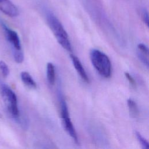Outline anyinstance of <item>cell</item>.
Here are the masks:
<instances>
[{"label":"cell","instance_id":"1","mask_svg":"<svg viewBox=\"0 0 149 149\" xmlns=\"http://www.w3.org/2000/svg\"><path fill=\"white\" fill-rule=\"evenodd\" d=\"M46 18L48 24L55 36L59 44L66 50L71 52L72 45L69 39L67 32L57 17L50 11L46 13Z\"/></svg>","mask_w":149,"mask_h":149},{"label":"cell","instance_id":"2","mask_svg":"<svg viewBox=\"0 0 149 149\" xmlns=\"http://www.w3.org/2000/svg\"><path fill=\"white\" fill-rule=\"evenodd\" d=\"M90 56L91 62L97 71L104 77H109L112 68L109 58L104 53L96 49L90 51Z\"/></svg>","mask_w":149,"mask_h":149},{"label":"cell","instance_id":"3","mask_svg":"<svg viewBox=\"0 0 149 149\" xmlns=\"http://www.w3.org/2000/svg\"><path fill=\"white\" fill-rule=\"evenodd\" d=\"M1 93L10 115L15 119H19L20 113L15 93L8 85L4 83L1 86Z\"/></svg>","mask_w":149,"mask_h":149},{"label":"cell","instance_id":"4","mask_svg":"<svg viewBox=\"0 0 149 149\" xmlns=\"http://www.w3.org/2000/svg\"><path fill=\"white\" fill-rule=\"evenodd\" d=\"M61 104V117L62 120V125L65 130L68 133V134L72 138V139L75 141L76 143L78 144V137L73 125L69 118V111L68 108L66 101L61 98L60 101Z\"/></svg>","mask_w":149,"mask_h":149},{"label":"cell","instance_id":"5","mask_svg":"<svg viewBox=\"0 0 149 149\" xmlns=\"http://www.w3.org/2000/svg\"><path fill=\"white\" fill-rule=\"evenodd\" d=\"M2 26L4 30L6 40L12 47L13 52L22 51L20 41L17 33L15 31L9 28L3 23H2Z\"/></svg>","mask_w":149,"mask_h":149},{"label":"cell","instance_id":"6","mask_svg":"<svg viewBox=\"0 0 149 149\" xmlns=\"http://www.w3.org/2000/svg\"><path fill=\"white\" fill-rule=\"evenodd\" d=\"M0 11L10 17H16L19 14L17 6L10 0H0Z\"/></svg>","mask_w":149,"mask_h":149},{"label":"cell","instance_id":"7","mask_svg":"<svg viewBox=\"0 0 149 149\" xmlns=\"http://www.w3.org/2000/svg\"><path fill=\"white\" fill-rule=\"evenodd\" d=\"M70 58L72 59V63H73V65L74 68L76 69L77 73L80 76L81 79L83 81H84L85 82L88 83L89 82L88 77L84 68L83 67V65H82L81 62L79 59V58L73 55H70Z\"/></svg>","mask_w":149,"mask_h":149},{"label":"cell","instance_id":"8","mask_svg":"<svg viewBox=\"0 0 149 149\" xmlns=\"http://www.w3.org/2000/svg\"><path fill=\"white\" fill-rule=\"evenodd\" d=\"M20 77L23 83L28 87L31 88H36L37 84L33 80L31 76L27 72H22L20 73Z\"/></svg>","mask_w":149,"mask_h":149},{"label":"cell","instance_id":"9","mask_svg":"<svg viewBox=\"0 0 149 149\" xmlns=\"http://www.w3.org/2000/svg\"><path fill=\"white\" fill-rule=\"evenodd\" d=\"M47 77L49 84L54 85L55 81V67L53 63L48 62L47 65Z\"/></svg>","mask_w":149,"mask_h":149},{"label":"cell","instance_id":"10","mask_svg":"<svg viewBox=\"0 0 149 149\" xmlns=\"http://www.w3.org/2000/svg\"><path fill=\"white\" fill-rule=\"evenodd\" d=\"M127 106L129 108V111L130 116L132 118H136L139 116V111L136 103L132 99L129 98L127 101Z\"/></svg>","mask_w":149,"mask_h":149},{"label":"cell","instance_id":"11","mask_svg":"<svg viewBox=\"0 0 149 149\" xmlns=\"http://www.w3.org/2000/svg\"><path fill=\"white\" fill-rule=\"evenodd\" d=\"M0 72L4 77H6L9 74V69L7 64L3 61H0Z\"/></svg>","mask_w":149,"mask_h":149},{"label":"cell","instance_id":"12","mask_svg":"<svg viewBox=\"0 0 149 149\" xmlns=\"http://www.w3.org/2000/svg\"><path fill=\"white\" fill-rule=\"evenodd\" d=\"M136 137H137L138 141H139L141 146H142V147L144 149L147 148L148 147V143L146 140V139H144L141 136V134L138 132H136Z\"/></svg>","mask_w":149,"mask_h":149},{"label":"cell","instance_id":"13","mask_svg":"<svg viewBox=\"0 0 149 149\" xmlns=\"http://www.w3.org/2000/svg\"><path fill=\"white\" fill-rule=\"evenodd\" d=\"M13 58L16 62L18 63H22L24 60V55L22 51H17L13 52Z\"/></svg>","mask_w":149,"mask_h":149},{"label":"cell","instance_id":"14","mask_svg":"<svg viewBox=\"0 0 149 149\" xmlns=\"http://www.w3.org/2000/svg\"><path fill=\"white\" fill-rule=\"evenodd\" d=\"M137 55L140 60V61L145 65L147 66V68L148 67V56L143 53H141L139 51L137 52Z\"/></svg>","mask_w":149,"mask_h":149},{"label":"cell","instance_id":"15","mask_svg":"<svg viewBox=\"0 0 149 149\" xmlns=\"http://www.w3.org/2000/svg\"><path fill=\"white\" fill-rule=\"evenodd\" d=\"M137 49L138 51L143 53L147 55H148V47L145 44L142 43L139 44L137 45Z\"/></svg>","mask_w":149,"mask_h":149},{"label":"cell","instance_id":"16","mask_svg":"<svg viewBox=\"0 0 149 149\" xmlns=\"http://www.w3.org/2000/svg\"><path fill=\"white\" fill-rule=\"evenodd\" d=\"M125 76L126 78L127 79V80L129 81L131 86L133 88H135L136 87V81L133 79V77L128 72H125Z\"/></svg>","mask_w":149,"mask_h":149},{"label":"cell","instance_id":"17","mask_svg":"<svg viewBox=\"0 0 149 149\" xmlns=\"http://www.w3.org/2000/svg\"><path fill=\"white\" fill-rule=\"evenodd\" d=\"M141 17L144 23L147 25V26H148V13L147 10L143 9L142 11Z\"/></svg>","mask_w":149,"mask_h":149}]
</instances>
